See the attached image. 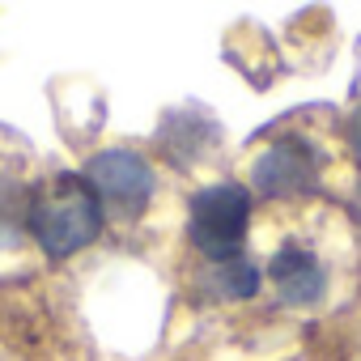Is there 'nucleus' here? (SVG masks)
<instances>
[{"label": "nucleus", "mask_w": 361, "mask_h": 361, "mask_svg": "<svg viewBox=\"0 0 361 361\" xmlns=\"http://www.w3.org/2000/svg\"><path fill=\"white\" fill-rule=\"evenodd\" d=\"M26 230L39 238V247L51 259H64V255H77L81 247H90L98 238L102 204L81 174H60V178L30 192Z\"/></svg>", "instance_id": "obj_1"}, {"label": "nucleus", "mask_w": 361, "mask_h": 361, "mask_svg": "<svg viewBox=\"0 0 361 361\" xmlns=\"http://www.w3.org/2000/svg\"><path fill=\"white\" fill-rule=\"evenodd\" d=\"M247 221H251V192L238 183H217V188L196 192L192 213H188V234L209 264H221V259L243 255Z\"/></svg>", "instance_id": "obj_2"}, {"label": "nucleus", "mask_w": 361, "mask_h": 361, "mask_svg": "<svg viewBox=\"0 0 361 361\" xmlns=\"http://www.w3.org/2000/svg\"><path fill=\"white\" fill-rule=\"evenodd\" d=\"M85 183L90 192L98 196L102 204V217H119V221H132L145 213V204L153 200V188H157V174L153 166L132 153V149H102L98 157H90L85 166Z\"/></svg>", "instance_id": "obj_3"}, {"label": "nucleus", "mask_w": 361, "mask_h": 361, "mask_svg": "<svg viewBox=\"0 0 361 361\" xmlns=\"http://www.w3.org/2000/svg\"><path fill=\"white\" fill-rule=\"evenodd\" d=\"M251 183L255 192L281 200V196H306L319 188V153L310 140L302 136H281L272 140L259 157H255V170H251Z\"/></svg>", "instance_id": "obj_4"}, {"label": "nucleus", "mask_w": 361, "mask_h": 361, "mask_svg": "<svg viewBox=\"0 0 361 361\" xmlns=\"http://www.w3.org/2000/svg\"><path fill=\"white\" fill-rule=\"evenodd\" d=\"M268 276H272L276 293H281L289 306H310V302H319L323 289H327L323 264H319L306 247H298V243H285V247L272 255Z\"/></svg>", "instance_id": "obj_5"}, {"label": "nucleus", "mask_w": 361, "mask_h": 361, "mask_svg": "<svg viewBox=\"0 0 361 361\" xmlns=\"http://www.w3.org/2000/svg\"><path fill=\"white\" fill-rule=\"evenodd\" d=\"M204 289L209 293H221V298H251L259 289V272L238 255V259H221L213 264V272L204 276Z\"/></svg>", "instance_id": "obj_6"}, {"label": "nucleus", "mask_w": 361, "mask_h": 361, "mask_svg": "<svg viewBox=\"0 0 361 361\" xmlns=\"http://www.w3.org/2000/svg\"><path fill=\"white\" fill-rule=\"evenodd\" d=\"M18 204H22V192L9 183V178H0V243H9V226H18Z\"/></svg>", "instance_id": "obj_7"}, {"label": "nucleus", "mask_w": 361, "mask_h": 361, "mask_svg": "<svg viewBox=\"0 0 361 361\" xmlns=\"http://www.w3.org/2000/svg\"><path fill=\"white\" fill-rule=\"evenodd\" d=\"M344 140H348V153L361 161V102H357V111H353L348 123H344Z\"/></svg>", "instance_id": "obj_8"}, {"label": "nucleus", "mask_w": 361, "mask_h": 361, "mask_svg": "<svg viewBox=\"0 0 361 361\" xmlns=\"http://www.w3.org/2000/svg\"><path fill=\"white\" fill-rule=\"evenodd\" d=\"M357 213H361V188H357Z\"/></svg>", "instance_id": "obj_9"}]
</instances>
